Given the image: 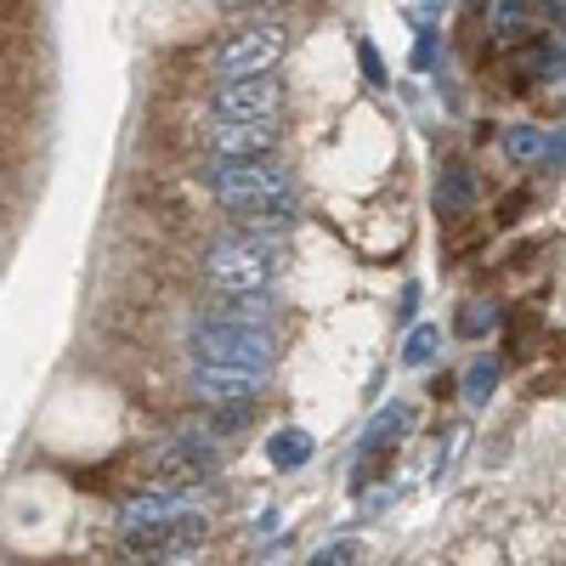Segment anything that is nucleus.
Segmentation results:
<instances>
[{
    "instance_id": "nucleus-1",
    "label": "nucleus",
    "mask_w": 566,
    "mask_h": 566,
    "mask_svg": "<svg viewBox=\"0 0 566 566\" xmlns=\"http://www.w3.org/2000/svg\"><path fill=\"white\" fill-rule=\"evenodd\" d=\"M205 181L216 187V199L232 216H244L250 227H290L295 210H301L295 176L277 159H210Z\"/></svg>"
},
{
    "instance_id": "nucleus-2",
    "label": "nucleus",
    "mask_w": 566,
    "mask_h": 566,
    "mask_svg": "<svg viewBox=\"0 0 566 566\" xmlns=\"http://www.w3.org/2000/svg\"><path fill=\"white\" fill-rule=\"evenodd\" d=\"M210 283L227 295H255L266 290V283L283 272V244L266 239V232H232V239H221L205 261Z\"/></svg>"
},
{
    "instance_id": "nucleus-3",
    "label": "nucleus",
    "mask_w": 566,
    "mask_h": 566,
    "mask_svg": "<svg viewBox=\"0 0 566 566\" xmlns=\"http://www.w3.org/2000/svg\"><path fill=\"white\" fill-rule=\"evenodd\" d=\"M272 335L266 323H232V317H205L193 328V357L199 363H221V368H250L266 374L272 368Z\"/></svg>"
},
{
    "instance_id": "nucleus-4",
    "label": "nucleus",
    "mask_w": 566,
    "mask_h": 566,
    "mask_svg": "<svg viewBox=\"0 0 566 566\" xmlns=\"http://www.w3.org/2000/svg\"><path fill=\"white\" fill-rule=\"evenodd\" d=\"M290 52V29L283 23H250L239 29L221 52H216V74L221 80H250V74H272Z\"/></svg>"
},
{
    "instance_id": "nucleus-5",
    "label": "nucleus",
    "mask_w": 566,
    "mask_h": 566,
    "mask_svg": "<svg viewBox=\"0 0 566 566\" xmlns=\"http://www.w3.org/2000/svg\"><path fill=\"white\" fill-rule=\"evenodd\" d=\"M216 114H221V119H277V114H283V85H277L272 74L221 80V91H216Z\"/></svg>"
},
{
    "instance_id": "nucleus-6",
    "label": "nucleus",
    "mask_w": 566,
    "mask_h": 566,
    "mask_svg": "<svg viewBox=\"0 0 566 566\" xmlns=\"http://www.w3.org/2000/svg\"><path fill=\"white\" fill-rule=\"evenodd\" d=\"M266 374H250V368H221V363H193V397L205 408H244L255 391H261Z\"/></svg>"
},
{
    "instance_id": "nucleus-7",
    "label": "nucleus",
    "mask_w": 566,
    "mask_h": 566,
    "mask_svg": "<svg viewBox=\"0 0 566 566\" xmlns=\"http://www.w3.org/2000/svg\"><path fill=\"white\" fill-rule=\"evenodd\" d=\"M277 148V119H221L210 125L216 159H266Z\"/></svg>"
},
{
    "instance_id": "nucleus-8",
    "label": "nucleus",
    "mask_w": 566,
    "mask_h": 566,
    "mask_svg": "<svg viewBox=\"0 0 566 566\" xmlns=\"http://www.w3.org/2000/svg\"><path fill=\"white\" fill-rule=\"evenodd\" d=\"M504 154L522 170H555V165H566V130H555V125H510Z\"/></svg>"
},
{
    "instance_id": "nucleus-9",
    "label": "nucleus",
    "mask_w": 566,
    "mask_h": 566,
    "mask_svg": "<svg viewBox=\"0 0 566 566\" xmlns=\"http://www.w3.org/2000/svg\"><path fill=\"white\" fill-rule=\"evenodd\" d=\"M187 499H193V488H181V482L136 493V499L119 510V533H142V527H165V522H176V515L187 510Z\"/></svg>"
},
{
    "instance_id": "nucleus-10",
    "label": "nucleus",
    "mask_w": 566,
    "mask_h": 566,
    "mask_svg": "<svg viewBox=\"0 0 566 566\" xmlns=\"http://www.w3.org/2000/svg\"><path fill=\"white\" fill-rule=\"evenodd\" d=\"M470 205H476V176L464 165H448L437 181V216H464Z\"/></svg>"
},
{
    "instance_id": "nucleus-11",
    "label": "nucleus",
    "mask_w": 566,
    "mask_h": 566,
    "mask_svg": "<svg viewBox=\"0 0 566 566\" xmlns=\"http://www.w3.org/2000/svg\"><path fill=\"white\" fill-rule=\"evenodd\" d=\"M408 424H413V408H408V402L380 408V413H374V424L363 431V453H380V448H391V437H402Z\"/></svg>"
},
{
    "instance_id": "nucleus-12",
    "label": "nucleus",
    "mask_w": 566,
    "mask_h": 566,
    "mask_svg": "<svg viewBox=\"0 0 566 566\" xmlns=\"http://www.w3.org/2000/svg\"><path fill=\"white\" fill-rule=\"evenodd\" d=\"M312 448H317V442H312L306 431H295V424H290V431H277V437L266 442V453H272V464H277V470L306 464V459H312Z\"/></svg>"
},
{
    "instance_id": "nucleus-13",
    "label": "nucleus",
    "mask_w": 566,
    "mask_h": 566,
    "mask_svg": "<svg viewBox=\"0 0 566 566\" xmlns=\"http://www.w3.org/2000/svg\"><path fill=\"white\" fill-rule=\"evenodd\" d=\"M437 346H442V328H437V323H413L408 340H402V363H408V368H424V363L437 357Z\"/></svg>"
},
{
    "instance_id": "nucleus-14",
    "label": "nucleus",
    "mask_w": 566,
    "mask_h": 566,
    "mask_svg": "<svg viewBox=\"0 0 566 566\" xmlns=\"http://www.w3.org/2000/svg\"><path fill=\"white\" fill-rule=\"evenodd\" d=\"M493 386H499V363L493 357H476V363L464 368V402H488Z\"/></svg>"
},
{
    "instance_id": "nucleus-15",
    "label": "nucleus",
    "mask_w": 566,
    "mask_h": 566,
    "mask_svg": "<svg viewBox=\"0 0 566 566\" xmlns=\"http://www.w3.org/2000/svg\"><path fill=\"white\" fill-rule=\"evenodd\" d=\"M216 317H232V323H266V290H255V295H232Z\"/></svg>"
},
{
    "instance_id": "nucleus-16",
    "label": "nucleus",
    "mask_w": 566,
    "mask_h": 566,
    "mask_svg": "<svg viewBox=\"0 0 566 566\" xmlns=\"http://www.w3.org/2000/svg\"><path fill=\"white\" fill-rule=\"evenodd\" d=\"M459 328H464V335H488V328H499V306L493 301H470L459 312Z\"/></svg>"
},
{
    "instance_id": "nucleus-17",
    "label": "nucleus",
    "mask_w": 566,
    "mask_h": 566,
    "mask_svg": "<svg viewBox=\"0 0 566 566\" xmlns=\"http://www.w3.org/2000/svg\"><path fill=\"white\" fill-rule=\"evenodd\" d=\"M306 566H357V544H328V549H317Z\"/></svg>"
},
{
    "instance_id": "nucleus-18",
    "label": "nucleus",
    "mask_w": 566,
    "mask_h": 566,
    "mask_svg": "<svg viewBox=\"0 0 566 566\" xmlns=\"http://www.w3.org/2000/svg\"><path fill=\"white\" fill-rule=\"evenodd\" d=\"M363 74H368L374 85H386V69H380V57H374V45H363Z\"/></svg>"
},
{
    "instance_id": "nucleus-19",
    "label": "nucleus",
    "mask_w": 566,
    "mask_h": 566,
    "mask_svg": "<svg viewBox=\"0 0 566 566\" xmlns=\"http://www.w3.org/2000/svg\"><path fill=\"white\" fill-rule=\"evenodd\" d=\"M221 12H250V7H261V0H216Z\"/></svg>"
}]
</instances>
